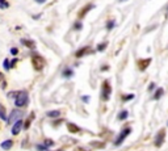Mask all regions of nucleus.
<instances>
[{
    "label": "nucleus",
    "mask_w": 168,
    "mask_h": 151,
    "mask_svg": "<svg viewBox=\"0 0 168 151\" xmlns=\"http://www.w3.org/2000/svg\"><path fill=\"white\" fill-rule=\"evenodd\" d=\"M28 100H29V97H28V92H25V91H20L18 93H16L14 104H16V107L22 108L28 104Z\"/></svg>",
    "instance_id": "1"
},
{
    "label": "nucleus",
    "mask_w": 168,
    "mask_h": 151,
    "mask_svg": "<svg viewBox=\"0 0 168 151\" xmlns=\"http://www.w3.org/2000/svg\"><path fill=\"white\" fill-rule=\"evenodd\" d=\"M32 63H33V67H34V70H37V71H41V70L45 67V65H46V61L42 58L41 55L34 54L33 57H32Z\"/></svg>",
    "instance_id": "2"
},
{
    "label": "nucleus",
    "mask_w": 168,
    "mask_h": 151,
    "mask_svg": "<svg viewBox=\"0 0 168 151\" xmlns=\"http://www.w3.org/2000/svg\"><path fill=\"white\" fill-rule=\"evenodd\" d=\"M110 93H112V87H110L109 82L105 80V82L103 83V86H101V97H103V100H105V101L109 100Z\"/></svg>",
    "instance_id": "3"
},
{
    "label": "nucleus",
    "mask_w": 168,
    "mask_h": 151,
    "mask_svg": "<svg viewBox=\"0 0 168 151\" xmlns=\"http://www.w3.org/2000/svg\"><path fill=\"white\" fill-rule=\"evenodd\" d=\"M164 139H165V130L161 129V130H159V133L156 134V137H155L154 144L156 147H160L161 144H163V142H164Z\"/></svg>",
    "instance_id": "4"
},
{
    "label": "nucleus",
    "mask_w": 168,
    "mask_h": 151,
    "mask_svg": "<svg viewBox=\"0 0 168 151\" xmlns=\"http://www.w3.org/2000/svg\"><path fill=\"white\" fill-rule=\"evenodd\" d=\"M130 133H131V129H130V127H126V129H125L124 131H121V134L118 135V138H117L116 141H114V144H116V146H120V144L122 143V142H124L125 138H126Z\"/></svg>",
    "instance_id": "5"
},
{
    "label": "nucleus",
    "mask_w": 168,
    "mask_h": 151,
    "mask_svg": "<svg viewBox=\"0 0 168 151\" xmlns=\"http://www.w3.org/2000/svg\"><path fill=\"white\" fill-rule=\"evenodd\" d=\"M21 116H22V112L14 109L13 112L11 113L9 118H8V122H9V124H14V121H18L21 118Z\"/></svg>",
    "instance_id": "6"
},
{
    "label": "nucleus",
    "mask_w": 168,
    "mask_h": 151,
    "mask_svg": "<svg viewBox=\"0 0 168 151\" xmlns=\"http://www.w3.org/2000/svg\"><path fill=\"white\" fill-rule=\"evenodd\" d=\"M22 126H24V122H22V121L21 120L16 121V122L13 124V126H12V134H13V135H17V134L21 131V127Z\"/></svg>",
    "instance_id": "7"
},
{
    "label": "nucleus",
    "mask_w": 168,
    "mask_h": 151,
    "mask_svg": "<svg viewBox=\"0 0 168 151\" xmlns=\"http://www.w3.org/2000/svg\"><path fill=\"white\" fill-rule=\"evenodd\" d=\"M93 8H95V5H93V4H87L86 7H84V8H83V9L79 12V15H78V18H83L87 13H88L89 11L93 9Z\"/></svg>",
    "instance_id": "8"
},
{
    "label": "nucleus",
    "mask_w": 168,
    "mask_h": 151,
    "mask_svg": "<svg viewBox=\"0 0 168 151\" xmlns=\"http://www.w3.org/2000/svg\"><path fill=\"white\" fill-rule=\"evenodd\" d=\"M151 61H152L151 58H147V59H141V61L138 62V66H139V70H141V71H144V70H146V69L148 67V66H150Z\"/></svg>",
    "instance_id": "9"
},
{
    "label": "nucleus",
    "mask_w": 168,
    "mask_h": 151,
    "mask_svg": "<svg viewBox=\"0 0 168 151\" xmlns=\"http://www.w3.org/2000/svg\"><path fill=\"white\" fill-rule=\"evenodd\" d=\"M21 44L24 45V46H26V47H29L30 50H34V49H36V42L33 41V40H26V38H22V40H21Z\"/></svg>",
    "instance_id": "10"
},
{
    "label": "nucleus",
    "mask_w": 168,
    "mask_h": 151,
    "mask_svg": "<svg viewBox=\"0 0 168 151\" xmlns=\"http://www.w3.org/2000/svg\"><path fill=\"white\" fill-rule=\"evenodd\" d=\"M91 53V47H88V46H86V47L80 49V50H78V51L75 53V55L78 57V58H82V57H84V55L89 54Z\"/></svg>",
    "instance_id": "11"
},
{
    "label": "nucleus",
    "mask_w": 168,
    "mask_h": 151,
    "mask_svg": "<svg viewBox=\"0 0 168 151\" xmlns=\"http://www.w3.org/2000/svg\"><path fill=\"white\" fill-rule=\"evenodd\" d=\"M67 129H69V131H70V133H72V134L79 133V131H80V127L76 126V125L72 124V122H69V124H67Z\"/></svg>",
    "instance_id": "12"
},
{
    "label": "nucleus",
    "mask_w": 168,
    "mask_h": 151,
    "mask_svg": "<svg viewBox=\"0 0 168 151\" xmlns=\"http://www.w3.org/2000/svg\"><path fill=\"white\" fill-rule=\"evenodd\" d=\"M12 146H13V141H11V139H7V141H4L1 143V148L3 150H9V148H12Z\"/></svg>",
    "instance_id": "13"
},
{
    "label": "nucleus",
    "mask_w": 168,
    "mask_h": 151,
    "mask_svg": "<svg viewBox=\"0 0 168 151\" xmlns=\"http://www.w3.org/2000/svg\"><path fill=\"white\" fill-rule=\"evenodd\" d=\"M0 120H3V121L8 120V118H7V112H5V108H4V105H1V104H0Z\"/></svg>",
    "instance_id": "14"
},
{
    "label": "nucleus",
    "mask_w": 168,
    "mask_h": 151,
    "mask_svg": "<svg viewBox=\"0 0 168 151\" xmlns=\"http://www.w3.org/2000/svg\"><path fill=\"white\" fill-rule=\"evenodd\" d=\"M163 93H164V89H163V88H158L156 91H155V93H154V96H152V97H154V100H159L161 96H163Z\"/></svg>",
    "instance_id": "15"
},
{
    "label": "nucleus",
    "mask_w": 168,
    "mask_h": 151,
    "mask_svg": "<svg viewBox=\"0 0 168 151\" xmlns=\"http://www.w3.org/2000/svg\"><path fill=\"white\" fill-rule=\"evenodd\" d=\"M59 116H61L59 110H50V112H47V117H51V118H55V117H59Z\"/></svg>",
    "instance_id": "16"
},
{
    "label": "nucleus",
    "mask_w": 168,
    "mask_h": 151,
    "mask_svg": "<svg viewBox=\"0 0 168 151\" xmlns=\"http://www.w3.org/2000/svg\"><path fill=\"white\" fill-rule=\"evenodd\" d=\"M91 144L96 148H105V143H104V142H92Z\"/></svg>",
    "instance_id": "17"
},
{
    "label": "nucleus",
    "mask_w": 168,
    "mask_h": 151,
    "mask_svg": "<svg viewBox=\"0 0 168 151\" xmlns=\"http://www.w3.org/2000/svg\"><path fill=\"white\" fill-rule=\"evenodd\" d=\"M127 117H129V113H127V110H122V112L118 114V118H120V120H126Z\"/></svg>",
    "instance_id": "18"
},
{
    "label": "nucleus",
    "mask_w": 168,
    "mask_h": 151,
    "mask_svg": "<svg viewBox=\"0 0 168 151\" xmlns=\"http://www.w3.org/2000/svg\"><path fill=\"white\" fill-rule=\"evenodd\" d=\"M8 7H9V3H8L7 0H0V8L1 9H5Z\"/></svg>",
    "instance_id": "19"
},
{
    "label": "nucleus",
    "mask_w": 168,
    "mask_h": 151,
    "mask_svg": "<svg viewBox=\"0 0 168 151\" xmlns=\"http://www.w3.org/2000/svg\"><path fill=\"white\" fill-rule=\"evenodd\" d=\"M63 76H65V78H71L72 76V70L66 69L65 71H63Z\"/></svg>",
    "instance_id": "20"
},
{
    "label": "nucleus",
    "mask_w": 168,
    "mask_h": 151,
    "mask_svg": "<svg viewBox=\"0 0 168 151\" xmlns=\"http://www.w3.org/2000/svg\"><path fill=\"white\" fill-rule=\"evenodd\" d=\"M106 46H108V44H106V42H104V44H100L99 46H97V50H99V51H104V50L106 49Z\"/></svg>",
    "instance_id": "21"
},
{
    "label": "nucleus",
    "mask_w": 168,
    "mask_h": 151,
    "mask_svg": "<svg viewBox=\"0 0 168 151\" xmlns=\"http://www.w3.org/2000/svg\"><path fill=\"white\" fill-rule=\"evenodd\" d=\"M82 28H83V24H82V22H80V21H76L75 25H74V29H75V30H80Z\"/></svg>",
    "instance_id": "22"
},
{
    "label": "nucleus",
    "mask_w": 168,
    "mask_h": 151,
    "mask_svg": "<svg viewBox=\"0 0 168 151\" xmlns=\"http://www.w3.org/2000/svg\"><path fill=\"white\" fill-rule=\"evenodd\" d=\"M3 67L5 70H9V69H12V67H11V63H9V61H8V59H5V61H4L3 62Z\"/></svg>",
    "instance_id": "23"
},
{
    "label": "nucleus",
    "mask_w": 168,
    "mask_h": 151,
    "mask_svg": "<svg viewBox=\"0 0 168 151\" xmlns=\"http://www.w3.org/2000/svg\"><path fill=\"white\" fill-rule=\"evenodd\" d=\"M134 99V95L131 93V95H125V96H122V100L124 101H127V100H133Z\"/></svg>",
    "instance_id": "24"
},
{
    "label": "nucleus",
    "mask_w": 168,
    "mask_h": 151,
    "mask_svg": "<svg viewBox=\"0 0 168 151\" xmlns=\"http://www.w3.org/2000/svg\"><path fill=\"white\" fill-rule=\"evenodd\" d=\"M113 26H114V21H108V22H106V29H108V30H110Z\"/></svg>",
    "instance_id": "25"
},
{
    "label": "nucleus",
    "mask_w": 168,
    "mask_h": 151,
    "mask_svg": "<svg viewBox=\"0 0 168 151\" xmlns=\"http://www.w3.org/2000/svg\"><path fill=\"white\" fill-rule=\"evenodd\" d=\"M46 148H47L46 144H37V150H40V151H43V150H46Z\"/></svg>",
    "instance_id": "26"
},
{
    "label": "nucleus",
    "mask_w": 168,
    "mask_h": 151,
    "mask_svg": "<svg viewBox=\"0 0 168 151\" xmlns=\"http://www.w3.org/2000/svg\"><path fill=\"white\" fill-rule=\"evenodd\" d=\"M45 144H46L47 147H51V146H54V142H53L51 139H46V142H45Z\"/></svg>",
    "instance_id": "27"
},
{
    "label": "nucleus",
    "mask_w": 168,
    "mask_h": 151,
    "mask_svg": "<svg viewBox=\"0 0 168 151\" xmlns=\"http://www.w3.org/2000/svg\"><path fill=\"white\" fill-rule=\"evenodd\" d=\"M17 53H18V49L17 47H12V49H11V54H12V55H17Z\"/></svg>",
    "instance_id": "28"
},
{
    "label": "nucleus",
    "mask_w": 168,
    "mask_h": 151,
    "mask_svg": "<svg viewBox=\"0 0 168 151\" xmlns=\"http://www.w3.org/2000/svg\"><path fill=\"white\" fill-rule=\"evenodd\" d=\"M32 118H33V116H32L30 118H29V120H28L24 124V127H25V129H29V126H30V120H32Z\"/></svg>",
    "instance_id": "29"
},
{
    "label": "nucleus",
    "mask_w": 168,
    "mask_h": 151,
    "mask_svg": "<svg viewBox=\"0 0 168 151\" xmlns=\"http://www.w3.org/2000/svg\"><path fill=\"white\" fill-rule=\"evenodd\" d=\"M17 63V58H14V59H12V62H11V67H13L14 65Z\"/></svg>",
    "instance_id": "30"
},
{
    "label": "nucleus",
    "mask_w": 168,
    "mask_h": 151,
    "mask_svg": "<svg viewBox=\"0 0 168 151\" xmlns=\"http://www.w3.org/2000/svg\"><path fill=\"white\" fill-rule=\"evenodd\" d=\"M74 151H88V150H87V148H84V147H76Z\"/></svg>",
    "instance_id": "31"
},
{
    "label": "nucleus",
    "mask_w": 168,
    "mask_h": 151,
    "mask_svg": "<svg viewBox=\"0 0 168 151\" xmlns=\"http://www.w3.org/2000/svg\"><path fill=\"white\" fill-rule=\"evenodd\" d=\"M154 88H155V84H154V83H151L150 86H148V91H152Z\"/></svg>",
    "instance_id": "32"
},
{
    "label": "nucleus",
    "mask_w": 168,
    "mask_h": 151,
    "mask_svg": "<svg viewBox=\"0 0 168 151\" xmlns=\"http://www.w3.org/2000/svg\"><path fill=\"white\" fill-rule=\"evenodd\" d=\"M34 1H37V3L42 4V3H45V1H46V0H34Z\"/></svg>",
    "instance_id": "33"
},
{
    "label": "nucleus",
    "mask_w": 168,
    "mask_h": 151,
    "mask_svg": "<svg viewBox=\"0 0 168 151\" xmlns=\"http://www.w3.org/2000/svg\"><path fill=\"white\" fill-rule=\"evenodd\" d=\"M88 100H89V97H87V96L83 97V101H88Z\"/></svg>",
    "instance_id": "34"
},
{
    "label": "nucleus",
    "mask_w": 168,
    "mask_h": 151,
    "mask_svg": "<svg viewBox=\"0 0 168 151\" xmlns=\"http://www.w3.org/2000/svg\"><path fill=\"white\" fill-rule=\"evenodd\" d=\"M1 80H3V74L0 72V82H1Z\"/></svg>",
    "instance_id": "35"
},
{
    "label": "nucleus",
    "mask_w": 168,
    "mask_h": 151,
    "mask_svg": "<svg viewBox=\"0 0 168 151\" xmlns=\"http://www.w3.org/2000/svg\"><path fill=\"white\" fill-rule=\"evenodd\" d=\"M118 1H127V0H118Z\"/></svg>",
    "instance_id": "36"
},
{
    "label": "nucleus",
    "mask_w": 168,
    "mask_h": 151,
    "mask_svg": "<svg viewBox=\"0 0 168 151\" xmlns=\"http://www.w3.org/2000/svg\"><path fill=\"white\" fill-rule=\"evenodd\" d=\"M167 9H168V7H167Z\"/></svg>",
    "instance_id": "37"
}]
</instances>
